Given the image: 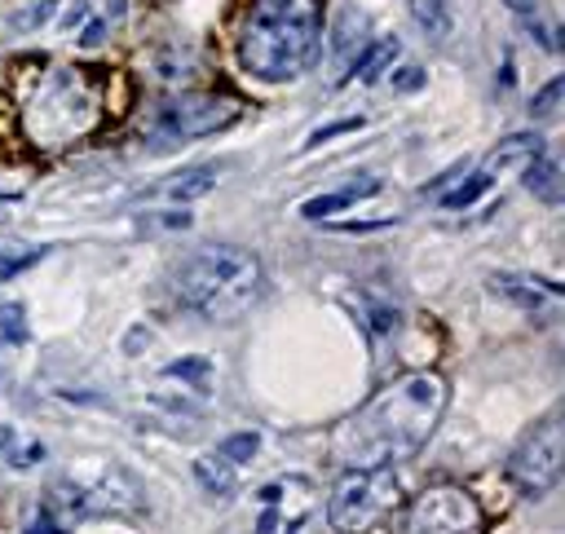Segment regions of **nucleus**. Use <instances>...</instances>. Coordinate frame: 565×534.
<instances>
[{
  "instance_id": "4be33fe9",
  "label": "nucleus",
  "mask_w": 565,
  "mask_h": 534,
  "mask_svg": "<svg viewBox=\"0 0 565 534\" xmlns=\"http://www.w3.org/2000/svg\"><path fill=\"white\" fill-rule=\"evenodd\" d=\"M88 18H93V4H88V0H75V4H66V13H62L57 26H62V31H79Z\"/></svg>"
},
{
  "instance_id": "9b49d317",
  "label": "nucleus",
  "mask_w": 565,
  "mask_h": 534,
  "mask_svg": "<svg viewBox=\"0 0 565 534\" xmlns=\"http://www.w3.org/2000/svg\"><path fill=\"white\" fill-rule=\"evenodd\" d=\"M397 53H402V44L393 40V35H380V40H371L358 57H353V66H349V79H362V84H375L384 71H393V62H397Z\"/></svg>"
},
{
  "instance_id": "a878e982",
  "label": "nucleus",
  "mask_w": 565,
  "mask_h": 534,
  "mask_svg": "<svg viewBox=\"0 0 565 534\" xmlns=\"http://www.w3.org/2000/svg\"><path fill=\"white\" fill-rule=\"evenodd\" d=\"M102 9H106V13H102V18H106V22H110V18H115V22H119V18H124V13H128V0H102Z\"/></svg>"
},
{
  "instance_id": "dca6fc26",
  "label": "nucleus",
  "mask_w": 565,
  "mask_h": 534,
  "mask_svg": "<svg viewBox=\"0 0 565 534\" xmlns=\"http://www.w3.org/2000/svg\"><path fill=\"white\" fill-rule=\"evenodd\" d=\"M49 247H31V243H0V282L26 274L35 260H44Z\"/></svg>"
},
{
  "instance_id": "f8f14e48",
  "label": "nucleus",
  "mask_w": 565,
  "mask_h": 534,
  "mask_svg": "<svg viewBox=\"0 0 565 534\" xmlns=\"http://www.w3.org/2000/svg\"><path fill=\"white\" fill-rule=\"evenodd\" d=\"M212 190H216V168H181L154 194L159 199H172V203H190V199H203Z\"/></svg>"
},
{
  "instance_id": "423d86ee",
  "label": "nucleus",
  "mask_w": 565,
  "mask_h": 534,
  "mask_svg": "<svg viewBox=\"0 0 565 534\" xmlns=\"http://www.w3.org/2000/svg\"><path fill=\"white\" fill-rule=\"evenodd\" d=\"M238 115H243V102L230 97V93H181V97H168V102H159L150 110L146 132L159 146H168V141L212 137V132L230 128Z\"/></svg>"
},
{
  "instance_id": "cd10ccee",
  "label": "nucleus",
  "mask_w": 565,
  "mask_h": 534,
  "mask_svg": "<svg viewBox=\"0 0 565 534\" xmlns=\"http://www.w3.org/2000/svg\"><path fill=\"white\" fill-rule=\"evenodd\" d=\"M13 203H18V199H13V194H0V221H4V216H9V207H13Z\"/></svg>"
},
{
  "instance_id": "a211bd4d",
  "label": "nucleus",
  "mask_w": 565,
  "mask_h": 534,
  "mask_svg": "<svg viewBox=\"0 0 565 534\" xmlns=\"http://www.w3.org/2000/svg\"><path fill=\"white\" fill-rule=\"evenodd\" d=\"M26 344V313L13 300H0V349Z\"/></svg>"
},
{
  "instance_id": "1a4fd4ad",
  "label": "nucleus",
  "mask_w": 565,
  "mask_h": 534,
  "mask_svg": "<svg viewBox=\"0 0 565 534\" xmlns=\"http://www.w3.org/2000/svg\"><path fill=\"white\" fill-rule=\"evenodd\" d=\"M543 154V137L539 132H512V137H503L494 150H486V159L468 172V181H459L455 190H446L441 194V207H472L499 177H508V172H525L534 159Z\"/></svg>"
},
{
  "instance_id": "0eeeda50",
  "label": "nucleus",
  "mask_w": 565,
  "mask_h": 534,
  "mask_svg": "<svg viewBox=\"0 0 565 534\" xmlns=\"http://www.w3.org/2000/svg\"><path fill=\"white\" fill-rule=\"evenodd\" d=\"M406 534H486V508L463 485H424L406 508Z\"/></svg>"
},
{
  "instance_id": "393cba45",
  "label": "nucleus",
  "mask_w": 565,
  "mask_h": 534,
  "mask_svg": "<svg viewBox=\"0 0 565 534\" xmlns=\"http://www.w3.org/2000/svg\"><path fill=\"white\" fill-rule=\"evenodd\" d=\"M168 375H207V362H172Z\"/></svg>"
},
{
  "instance_id": "f03ea898",
  "label": "nucleus",
  "mask_w": 565,
  "mask_h": 534,
  "mask_svg": "<svg viewBox=\"0 0 565 534\" xmlns=\"http://www.w3.org/2000/svg\"><path fill=\"white\" fill-rule=\"evenodd\" d=\"M322 49V0H260L238 35V62L260 84L296 79Z\"/></svg>"
},
{
  "instance_id": "20e7f679",
  "label": "nucleus",
  "mask_w": 565,
  "mask_h": 534,
  "mask_svg": "<svg viewBox=\"0 0 565 534\" xmlns=\"http://www.w3.org/2000/svg\"><path fill=\"white\" fill-rule=\"evenodd\" d=\"M93 119H97V93L84 84V75L57 66L40 84V93L26 110V132L35 137V146H66L75 137H84L93 128Z\"/></svg>"
},
{
  "instance_id": "7ed1b4c3",
  "label": "nucleus",
  "mask_w": 565,
  "mask_h": 534,
  "mask_svg": "<svg viewBox=\"0 0 565 534\" xmlns=\"http://www.w3.org/2000/svg\"><path fill=\"white\" fill-rule=\"evenodd\" d=\"M172 291L177 300L207 318V322H238L265 291V269L256 260V252L234 247V243H212L190 252L177 274H172Z\"/></svg>"
},
{
  "instance_id": "ddd939ff",
  "label": "nucleus",
  "mask_w": 565,
  "mask_h": 534,
  "mask_svg": "<svg viewBox=\"0 0 565 534\" xmlns=\"http://www.w3.org/2000/svg\"><path fill=\"white\" fill-rule=\"evenodd\" d=\"M375 190H380L375 177L353 181V185H344V190H331V194H318V199L300 203V216H305V221H322V216H331V212H340V207H353L358 199H371Z\"/></svg>"
},
{
  "instance_id": "9d476101",
  "label": "nucleus",
  "mask_w": 565,
  "mask_h": 534,
  "mask_svg": "<svg viewBox=\"0 0 565 534\" xmlns=\"http://www.w3.org/2000/svg\"><path fill=\"white\" fill-rule=\"evenodd\" d=\"M490 291L503 296V300H512V305H521L525 313H534V318H543V322L561 318V282H552V278L494 274V278H490Z\"/></svg>"
},
{
  "instance_id": "f257e3e1",
  "label": "nucleus",
  "mask_w": 565,
  "mask_h": 534,
  "mask_svg": "<svg viewBox=\"0 0 565 534\" xmlns=\"http://www.w3.org/2000/svg\"><path fill=\"white\" fill-rule=\"evenodd\" d=\"M446 402H450L446 375L402 371L331 432V455L344 468H393L402 459H415L437 432Z\"/></svg>"
},
{
  "instance_id": "412c9836",
  "label": "nucleus",
  "mask_w": 565,
  "mask_h": 534,
  "mask_svg": "<svg viewBox=\"0 0 565 534\" xmlns=\"http://www.w3.org/2000/svg\"><path fill=\"white\" fill-rule=\"evenodd\" d=\"M358 128H362V115H349V119H335V124H327V128H313L305 146H322V141H331V137H340V132H358Z\"/></svg>"
},
{
  "instance_id": "6ab92c4d",
  "label": "nucleus",
  "mask_w": 565,
  "mask_h": 534,
  "mask_svg": "<svg viewBox=\"0 0 565 534\" xmlns=\"http://www.w3.org/2000/svg\"><path fill=\"white\" fill-rule=\"evenodd\" d=\"M256 450H260V437H256V432H234V437H225V441L216 446V455H225L234 468H238V463H247Z\"/></svg>"
},
{
  "instance_id": "39448f33",
  "label": "nucleus",
  "mask_w": 565,
  "mask_h": 534,
  "mask_svg": "<svg viewBox=\"0 0 565 534\" xmlns=\"http://www.w3.org/2000/svg\"><path fill=\"white\" fill-rule=\"evenodd\" d=\"M402 503L393 468H349L327 494V521L340 534H371Z\"/></svg>"
},
{
  "instance_id": "f3484780",
  "label": "nucleus",
  "mask_w": 565,
  "mask_h": 534,
  "mask_svg": "<svg viewBox=\"0 0 565 534\" xmlns=\"http://www.w3.org/2000/svg\"><path fill=\"white\" fill-rule=\"evenodd\" d=\"M411 18H415L433 40H446V35H450V0H411Z\"/></svg>"
},
{
  "instance_id": "5701e85b",
  "label": "nucleus",
  "mask_w": 565,
  "mask_h": 534,
  "mask_svg": "<svg viewBox=\"0 0 565 534\" xmlns=\"http://www.w3.org/2000/svg\"><path fill=\"white\" fill-rule=\"evenodd\" d=\"M22 534H66V530H62V521H57V516L44 508V516H40L31 530H22Z\"/></svg>"
},
{
  "instance_id": "6e6552de",
  "label": "nucleus",
  "mask_w": 565,
  "mask_h": 534,
  "mask_svg": "<svg viewBox=\"0 0 565 534\" xmlns=\"http://www.w3.org/2000/svg\"><path fill=\"white\" fill-rule=\"evenodd\" d=\"M561 459H565V428H561V415H547L543 424H534L521 446L508 455V481L539 499V494H552L556 481H561Z\"/></svg>"
},
{
  "instance_id": "bb28decb",
  "label": "nucleus",
  "mask_w": 565,
  "mask_h": 534,
  "mask_svg": "<svg viewBox=\"0 0 565 534\" xmlns=\"http://www.w3.org/2000/svg\"><path fill=\"white\" fill-rule=\"evenodd\" d=\"M503 4H508L512 13H521V18H530V13H534V0H503Z\"/></svg>"
},
{
  "instance_id": "2eb2a0df",
  "label": "nucleus",
  "mask_w": 565,
  "mask_h": 534,
  "mask_svg": "<svg viewBox=\"0 0 565 534\" xmlns=\"http://www.w3.org/2000/svg\"><path fill=\"white\" fill-rule=\"evenodd\" d=\"M194 477H199V485H203L207 494H230V490H234V481H238L234 463H230L225 455H216V450L194 459Z\"/></svg>"
},
{
  "instance_id": "b1692460",
  "label": "nucleus",
  "mask_w": 565,
  "mask_h": 534,
  "mask_svg": "<svg viewBox=\"0 0 565 534\" xmlns=\"http://www.w3.org/2000/svg\"><path fill=\"white\" fill-rule=\"evenodd\" d=\"M393 84H397V88H406V93H411V88H419V84H424V71H419V66H406V71H402V75H397V79H393Z\"/></svg>"
},
{
  "instance_id": "4468645a",
  "label": "nucleus",
  "mask_w": 565,
  "mask_h": 534,
  "mask_svg": "<svg viewBox=\"0 0 565 534\" xmlns=\"http://www.w3.org/2000/svg\"><path fill=\"white\" fill-rule=\"evenodd\" d=\"M525 190L534 194V199H543V203H561V159L556 154H539L530 168H525Z\"/></svg>"
},
{
  "instance_id": "aec40b11",
  "label": "nucleus",
  "mask_w": 565,
  "mask_h": 534,
  "mask_svg": "<svg viewBox=\"0 0 565 534\" xmlns=\"http://www.w3.org/2000/svg\"><path fill=\"white\" fill-rule=\"evenodd\" d=\"M561 110V79H547L539 93H534V102H530V115L534 119H552Z\"/></svg>"
}]
</instances>
